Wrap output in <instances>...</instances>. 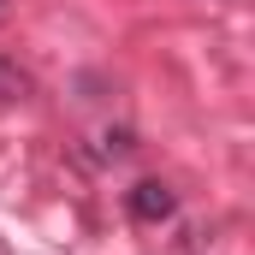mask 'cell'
I'll use <instances>...</instances> for the list:
<instances>
[{"mask_svg":"<svg viewBox=\"0 0 255 255\" xmlns=\"http://www.w3.org/2000/svg\"><path fill=\"white\" fill-rule=\"evenodd\" d=\"M125 214L136 226H166L178 214V196H172V184H160V178H136L125 190Z\"/></svg>","mask_w":255,"mask_h":255,"instance_id":"1","label":"cell"},{"mask_svg":"<svg viewBox=\"0 0 255 255\" xmlns=\"http://www.w3.org/2000/svg\"><path fill=\"white\" fill-rule=\"evenodd\" d=\"M18 95H30V71H18L12 60H0V101H18Z\"/></svg>","mask_w":255,"mask_h":255,"instance_id":"2","label":"cell"},{"mask_svg":"<svg viewBox=\"0 0 255 255\" xmlns=\"http://www.w3.org/2000/svg\"><path fill=\"white\" fill-rule=\"evenodd\" d=\"M0 12H6V0H0Z\"/></svg>","mask_w":255,"mask_h":255,"instance_id":"3","label":"cell"}]
</instances>
